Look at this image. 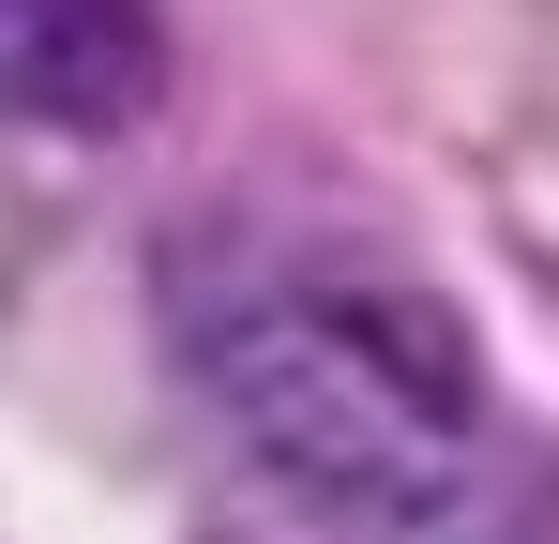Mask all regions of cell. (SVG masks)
Listing matches in <instances>:
<instances>
[{
  "label": "cell",
  "mask_w": 559,
  "mask_h": 544,
  "mask_svg": "<svg viewBox=\"0 0 559 544\" xmlns=\"http://www.w3.org/2000/svg\"><path fill=\"white\" fill-rule=\"evenodd\" d=\"M167 76L152 0H0V121L46 137H121Z\"/></svg>",
  "instance_id": "7a4b0ae2"
},
{
  "label": "cell",
  "mask_w": 559,
  "mask_h": 544,
  "mask_svg": "<svg viewBox=\"0 0 559 544\" xmlns=\"http://www.w3.org/2000/svg\"><path fill=\"white\" fill-rule=\"evenodd\" d=\"M182 363L258 499L333 544H439L484 469V363L424 272L227 227L182 287Z\"/></svg>",
  "instance_id": "6da1fadb"
},
{
  "label": "cell",
  "mask_w": 559,
  "mask_h": 544,
  "mask_svg": "<svg viewBox=\"0 0 559 544\" xmlns=\"http://www.w3.org/2000/svg\"><path fill=\"white\" fill-rule=\"evenodd\" d=\"M484 544H545V530H484Z\"/></svg>",
  "instance_id": "3957f363"
}]
</instances>
